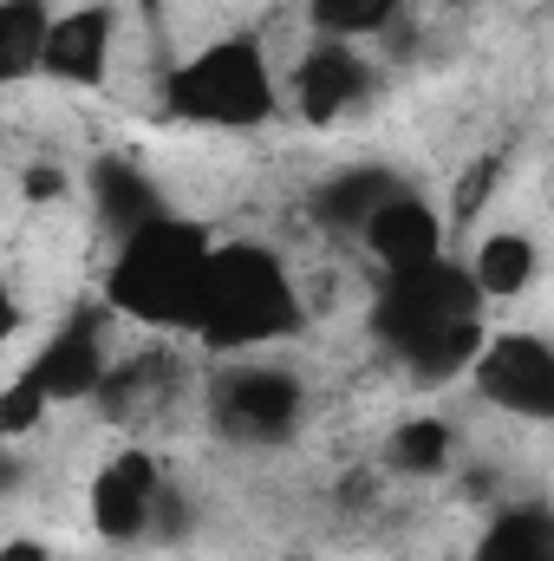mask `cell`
I'll return each instance as SVG.
<instances>
[{
    "mask_svg": "<svg viewBox=\"0 0 554 561\" xmlns=\"http://www.w3.org/2000/svg\"><path fill=\"white\" fill-rule=\"evenodd\" d=\"M405 183L392 176V170H379V163H359V170H333L320 190H313V222H326V229H339V236H366V222L399 196Z\"/></svg>",
    "mask_w": 554,
    "mask_h": 561,
    "instance_id": "7c38bea8",
    "label": "cell"
},
{
    "mask_svg": "<svg viewBox=\"0 0 554 561\" xmlns=\"http://www.w3.org/2000/svg\"><path fill=\"white\" fill-rule=\"evenodd\" d=\"M287 333H300V294L287 262L262 242H216L196 340H209L216 353H255Z\"/></svg>",
    "mask_w": 554,
    "mask_h": 561,
    "instance_id": "3957f363",
    "label": "cell"
},
{
    "mask_svg": "<svg viewBox=\"0 0 554 561\" xmlns=\"http://www.w3.org/2000/svg\"><path fill=\"white\" fill-rule=\"evenodd\" d=\"M157 496H163V477L143 450H118L99 483H92V523L105 542H138L157 529Z\"/></svg>",
    "mask_w": 554,
    "mask_h": 561,
    "instance_id": "ba28073f",
    "label": "cell"
},
{
    "mask_svg": "<svg viewBox=\"0 0 554 561\" xmlns=\"http://www.w3.org/2000/svg\"><path fill=\"white\" fill-rule=\"evenodd\" d=\"M275 105L280 92L268 72V53L249 33H229V39L189 53L163 79V112L183 125H209V131H255L275 118Z\"/></svg>",
    "mask_w": 554,
    "mask_h": 561,
    "instance_id": "277c9868",
    "label": "cell"
},
{
    "mask_svg": "<svg viewBox=\"0 0 554 561\" xmlns=\"http://www.w3.org/2000/svg\"><path fill=\"white\" fill-rule=\"evenodd\" d=\"M53 7L46 0H0V79H33L46 66Z\"/></svg>",
    "mask_w": 554,
    "mask_h": 561,
    "instance_id": "9a60e30c",
    "label": "cell"
},
{
    "mask_svg": "<svg viewBox=\"0 0 554 561\" xmlns=\"http://www.w3.org/2000/svg\"><path fill=\"white\" fill-rule=\"evenodd\" d=\"M92 209H99V222H105L112 242H131L150 222L170 216L163 190L143 176L131 157H99V163H92Z\"/></svg>",
    "mask_w": 554,
    "mask_h": 561,
    "instance_id": "8fae6325",
    "label": "cell"
},
{
    "mask_svg": "<svg viewBox=\"0 0 554 561\" xmlns=\"http://www.w3.org/2000/svg\"><path fill=\"white\" fill-rule=\"evenodd\" d=\"M483 307H489V294H483L476 268L437 255L424 268H399V275L379 280V294H372V340L412 373L417 386H450L489 346Z\"/></svg>",
    "mask_w": 554,
    "mask_h": 561,
    "instance_id": "6da1fadb",
    "label": "cell"
},
{
    "mask_svg": "<svg viewBox=\"0 0 554 561\" xmlns=\"http://www.w3.org/2000/svg\"><path fill=\"white\" fill-rule=\"evenodd\" d=\"M46 405H66V399H99L105 379H112V359H105V307H79L46 346L39 359L20 373Z\"/></svg>",
    "mask_w": 554,
    "mask_h": 561,
    "instance_id": "52a82bcc",
    "label": "cell"
},
{
    "mask_svg": "<svg viewBox=\"0 0 554 561\" xmlns=\"http://www.w3.org/2000/svg\"><path fill=\"white\" fill-rule=\"evenodd\" d=\"M476 280H483V294L489 300H503V294H522L529 280H535V242L529 236H516V229H503V236H483V249H476Z\"/></svg>",
    "mask_w": 554,
    "mask_h": 561,
    "instance_id": "2e32d148",
    "label": "cell"
},
{
    "mask_svg": "<svg viewBox=\"0 0 554 561\" xmlns=\"http://www.w3.org/2000/svg\"><path fill=\"white\" fill-rule=\"evenodd\" d=\"M105 53H112V7H79V13L53 20L39 72L66 79V85H92V79H105Z\"/></svg>",
    "mask_w": 554,
    "mask_h": 561,
    "instance_id": "4fadbf2b",
    "label": "cell"
},
{
    "mask_svg": "<svg viewBox=\"0 0 554 561\" xmlns=\"http://www.w3.org/2000/svg\"><path fill=\"white\" fill-rule=\"evenodd\" d=\"M307 13H313V26H320V39H372V33H385L392 20H399V0H307Z\"/></svg>",
    "mask_w": 554,
    "mask_h": 561,
    "instance_id": "ac0fdd59",
    "label": "cell"
},
{
    "mask_svg": "<svg viewBox=\"0 0 554 561\" xmlns=\"http://www.w3.org/2000/svg\"><path fill=\"white\" fill-rule=\"evenodd\" d=\"M307 412V392L280 366H229L216 379V424L235 444H287Z\"/></svg>",
    "mask_w": 554,
    "mask_h": 561,
    "instance_id": "8992f818",
    "label": "cell"
},
{
    "mask_svg": "<svg viewBox=\"0 0 554 561\" xmlns=\"http://www.w3.org/2000/svg\"><path fill=\"white\" fill-rule=\"evenodd\" d=\"M163 379H176V366L170 359H157V353H143V359H131L125 373H112L105 379V392H99V405L112 412V419H138L143 405H163Z\"/></svg>",
    "mask_w": 554,
    "mask_h": 561,
    "instance_id": "e0dca14e",
    "label": "cell"
},
{
    "mask_svg": "<svg viewBox=\"0 0 554 561\" xmlns=\"http://www.w3.org/2000/svg\"><path fill=\"white\" fill-rule=\"evenodd\" d=\"M366 249L379 255L385 275H399V268H424V262L443 255V216H437L417 190H399V196L366 222Z\"/></svg>",
    "mask_w": 554,
    "mask_h": 561,
    "instance_id": "30bf717a",
    "label": "cell"
},
{
    "mask_svg": "<svg viewBox=\"0 0 554 561\" xmlns=\"http://www.w3.org/2000/svg\"><path fill=\"white\" fill-rule=\"evenodd\" d=\"M366 99V59L346 39H320L313 53H300L293 66V105L307 125H333Z\"/></svg>",
    "mask_w": 554,
    "mask_h": 561,
    "instance_id": "9c48e42d",
    "label": "cell"
},
{
    "mask_svg": "<svg viewBox=\"0 0 554 561\" xmlns=\"http://www.w3.org/2000/svg\"><path fill=\"white\" fill-rule=\"evenodd\" d=\"M209 262H216L209 229H196L183 216H163L143 236L118 242L112 275H105V307L138 320V327H157V333H196Z\"/></svg>",
    "mask_w": 554,
    "mask_h": 561,
    "instance_id": "7a4b0ae2",
    "label": "cell"
},
{
    "mask_svg": "<svg viewBox=\"0 0 554 561\" xmlns=\"http://www.w3.org/2000/svg\"><path fill=\"white\" fill-rule=\"evenodd\" d=\"M392 470H405V477H437L443 463H450V424L437 419H412L392 431Z\"/></svg>",
    "mask_w": 554,
    "mask_h": 561,
    "instance_id": "d6986e66",
    "label": "cell"
},
{
    "mask_svg": "<svg viewBox=\"0 0 554 561\" xmlns=\"http://www.w3.org/2000/svg\"><path fill=\"white\" fill-rule=\"evenodd\" d=\"M470 561H554V510L549 503H516L503 510Z\"/></svg>",
    "mask_w": 554,
    "mask_h": 561,
    "instance_id": "5bb4252c",
    "label": "cell"
},
{
    "mask_svg": "<svg viewBox=\"0 0 554 561\" xmlns=\"http://www.w3.org/2000/svg\"><path fill=\"white\" fill-rule=\"evenodd\" d=\"M0 561H53V556H46L39 542H7V549H0Z\"/></svg>",
    "mask_w": 554,
    "mask_h": 561,
    "instance_id": "ffe728a7",
    "label": "cell"
},
{
    "mask_svg": "<svg viewBox=\"0 0 554 561\" xmlns=\"http://www.w3.org/2000/svg\"><path fill=\"white\" fill-rule=\"evenodd\" d=\"M470 379L496 412L554 424V340H542V333H496L476 353Z\"/></svg>",
    "mask_w": 554,
    "mask_h": 561,
    "instance_id": "5b68a950",
    "label": "cell"
}]
</instances>
